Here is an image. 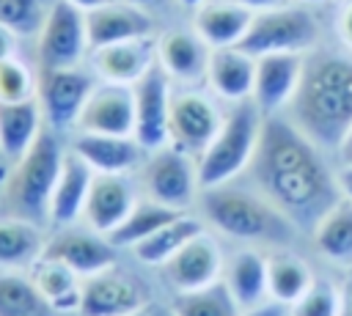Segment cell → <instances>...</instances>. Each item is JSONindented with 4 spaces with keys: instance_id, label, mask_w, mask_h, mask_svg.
<instances>
[{
    "instance_id": "cell-1",
    "label": "cell",
    "mask_w": 352,
    "mask_h": 316,
    "mask_svg": "<svg viewBox=\"0 0 352 316\" xmlns=\"http://www.w3.org/2000/svg\"><path fill=\"white\" fill-rule=\"evenodd\" d=\"M253 181L297 228H316L341 201L322 148L289 118L264 115L261 137L250 162Z\"/></svg>"
},
{
    "instance_id": "cell-2",
    "label": "cell",
    "mask_w": 352,
    "mask_h": 316,
    "mask_svg": "<svg viewBox=\"0 0 352 316\" xmlns=\"http://www.w3.org/2000/svg\"><path fill=\"white\" fill-rule=\"evenodd\" d=\"M289 118L319 148H338L352 126V58L311 49L294 99L289 102Z\"/></svg>"
},
{
    "instance_id": "cell-3",
    "label": "cell",
    "mask_w": 352,
    "mask_h": 316,
    "mask_svg": "<svg viewBox=\"0 0 352 316\" xmlns=\"http://www.w3.org/2000/svg\"><path fill=\"white\" fill-rule=\"evenodd\" d=\"M204 217L226 236L261 245H292L297 225L261 192L217 184L201 192Z\"/></svg>"
},
{
    "instance_id": "cell-4",
    "label": "cell",
    "mask_w": 352,
    "mask_h": 316,
    "mask_svg": "<svg viewBox=\"0 0 352 316\" xmlns=\"http://www.w3.org/2000/svg\"><path fill=\"white\" fill-rule=\"evenodd\" d=\"M60 162L63 151L58 140L50 132H41L38 140L28 148V154L14 162L3 181L6 206L14 217L30 220L36 225L50 220V201L60 176Z\"/></svg>"
},
{
    "instance_id": "cell-5",
    "label": "cell",
    "mask_w": 352,
    "mask_h": 316,
    "mask_svg": "<svg viewBox=\"0 0 352 316\" xmlns=\"http://www.w3.org/2000/svg\"><path fill=\"white\" fill-rule=\"evenodd\" d=\"M261 126H264V113L253 99L234 102V107L223 115L220 132L198 157L201 190L228 184L245 168H250L258 137H261Z\"/></svg>"
},
{
    "instance_id": "cell-6",
    "label": "cell",
    "mask_w": 352,
    "mask_h": 316,
    "mask_svg": "<svg viewBox=\"0 0 352 316\" xmlns=\"http://www.w3.org/2000/svg\"><path fill=\"white\" fill-rule=\"evenodd\" d=\"M319 41V19L302 3H286L278 8L256 11L253 22L239 41V47L253 55H275V52H311Z\"/></svg>"
},
{
    "instance_id": "cell-7",
    "label": "cell",
    "mask_w": 352,
    "mask_h": 316,
    "mask_svg": "<svg viewBox=\"0 0 352 316\" xmlns=\"http://www.w3.org/2000/svg\"><path fill=\"white\" fill-rule=\"evenodd\" d=\"M38 44V63L41 69H69L80 66L88 44V27H85V14L74 8L66 0H55L41 22V30L36 33Z\"/></svg>"
},
{
    "instance_id": "cell-8",
    "label": "cell",
    "mask_w": 352,
    "mask_h": 316,
    "mask_svg": "<svg viewBox=\"0 0 352 316\" xmlns=\"http://www.w3.org/2000/svg\"><path fill=\"white\" fill-rule=\"evenodd\" d=\"M143 187L146 195L170 209H187L198 192V162L195 157L179 151L176 146H162L151 151L143 168Z\"/></svg>"
},
{
    "instance_id": "cell-9",
    "label": "cell",
    "mask_w": 352,
    "mask_h": 316,
    "mask_svg": "<svg viewBox=\"0 0 352 316\" xmlns=\"http://www.w3.org/2000/svg\"><path fill=\"white\" fill-rule=\"evenodd\" d=\"M223 126L217 104L201 91H176L170 96L168 143L190 157H201Z\"/></svg>"
},
{
    "instance_id": "cell-10",
    "label": "cell",
    "mask_w": 352,
    "mask_h": 316,
    "mask_svg": "<svg viewBox=\"0 0 352 316\" xmlns=\"http://www.w3.org/2000/svg\"><path fill=\"white\" fill-rule=\"evenodd\" d=\"M91 91H94V80L80 66L41 69L36 99L41 104L44 121L58 132H63L69 126H77L80 113H82Z\"/></svg>"
},
{
    "instance_id": "cell-11",
    "label": "cell",
    "mask_w": 352,
    "mask_h": 316,
    "mask_svg": "<svg viewBox=\"0 0 352 316\" xmlns=\"http://www.w3.org/2000/svg\"><path fill=\"white\" fill-rule=\"evenodd\" d=\"M135 132L132 137L140 148L157 151L168 146V118H170V77L157 63L148 74H143L135 85Z\"/></svg>"
},
{
    "instance_id": "cell-12",
    "label": "cell",
    "mask_w": 352,
    "mask_h": 316,
    "mask_svg": "<svg viewBox=\"0 0 352 316\" xmlns=\"http://www.w3.org/2000/svg\"><path fill=\"white\" fill-rule=\"evenodd\" d=\"M41 256L66 264L80 278H88V275L116 267V245L104 234H96L91 228L63 225L50 239H44Z\"/></svg>"
},
{
    "instance_id": "cell-13",
    "label": "cell",
    "mask_w": 352,
    "mask_h": 316,
    "mask_svg": "<svg viewBox=\"0 0 352 316\" xmlns=\"http://www.w3.org/2000/svg\"><path fill=\"white\" fill-rule=\"evenodd\" d=\"M308 55V52H305ZM305 55L300 52H275L256 58V82H253V102L264 115H275L294 99V91L302 77Z\"/></svg>"
},
{
    "instance_id": "cell-14",
    "label": "cell",
    "mask_w": 352,
    "mask_h": 316,
    "mask_svg": "<svg viewBox=\"0 0 352 316\" xmlns=\"http://www.w3.org/2000/svg\"><path fill=\"white\" fill-rule=\"evenodd\" d=\"M80 132H96V135H132L135 132V93L132 85L118 82H102L94 85L80 121Z\"/></svg>"
},
{
    "instance_id": "cell-15",
    "label": "cell",
    "mask_w": 352,
    "mask_h": 316,
    "mask_svg": "<svg viewBox=\"0 0 352 316\" xmlns=\"http://www.w3.org/2000/svg\"><path fill=\"white\" fill-rule=\"evenodd\" d=\"M138 311H146V297L116 267L82 278V316H132Z\"/></svg>"
},
{
    "instance_id": "cell-16",
    "label": "cell",
    "mask_w": 352,
    "mask_h": 316,
    "mask_svg": "<svg viewBox=\"0 0 352 316\" xmlns=\"http://www.w3.org/2000/svg\"><path fill=\"white\" fill-rule=\"evenodd\" d=\"M91 60L96 74L104 82H118V85H135L143 74H148L157 66V41L151 36L140 38H126L118 44H107L99 49H91Z\"/></svg>"
},
{
    "instance_id": "cell-17",
    "label": "cell",
    "mask_w": 352,
    "mask_h": 316,
    "mask_svg": "<svg viewBox=\"0 0 352 316\" xmlns=\"http://www.w3.org/2000/svg\"><path fill=\"white\" fill-rule=\"evenodd\" d=\"M165 272L176 291H195L220 280L223 253L217 242L201 231L165 264Z\"/></svg>"
},
{
    "instance_id": "cell-18",
    "label": "cell",
    "mask_w": 352,
    "mask_h": 316,
    "mask_svg": "<svg viewBox=\"0 0 352 316\" xmlns=\"http://www.w3.org/2000/svg\"><path fill=\"white\" fill-rule=\"evenodd\" d=\"M85 27H88L91 49H99V47L118 44L126 38L151 36L154 19L140 5H132L126 0H110L85 14Z\"/></svg>"
},
{
    "instance_id": "cell-19",
    "label": "cell",
    "mask_w": 352,
    "mask_h": 316,
    "mask_svg": "<svg viewBox=\"0 0 352 316\" xmlns=\"http://www.w3.org/2000/svg\"><path fill=\"white\" fill-rule=\"evenodd\" d=\"M135 192L124 176H110V173H94L88 201L82 209V220L88 223L91 231L96 234H113L126 214L135 206Z\"/></svg>"
},
{
    "instance_id": "cell-20",
    "label": "cell",
    "mask_w": 352,
    "mask_h": 316,
    "mask_svg": "<svg viewBox=\"0 0 352 316\" xmlns=\"http://www.w3.org/2000/svg\"><path fill=\"white\" fill-rule=\"evenodd\" d=\"M212 47L195 30H168L157 38V63L176 82L206 80Z\"/></svg>"
},
{
    "instance_id": "cell-21",
    "label": "cell",
    "mask_w": 352,
    "mask_h": 316,
    "mask_svg": "<svg viewBox=\"0 0 352 316\" xmlns=\"http://www.w3.org/2000/svg\"><path fill=\"white\" fill-rule=\"evenodd\" d=\"M206 82L214 96L226 102H245L253 96L256 82V58L242 47H220L212 49L206 66Z\"/></svg>"
},
{
    "instance_id": "cell-22",
    "label": "cell",
    "mask_w": 352,
    "mask_h": 316,
    "mask_svg": "<svg viewBox=\"0 0 352 316\" xmlns=\"http://www.w3.org/2000/svg\"><path fill=\"white\" fill-rule=\"evenodd\" d=\"M72 151L94 173H110V176H124L140 159V143L132 135L124 137V135L80 132L72 140Z\"/></svg>"
},
{
    "instance_id": "cell-23",
    "label": "cell",
    "mask_w": 352,
    "mask_h": 316,
    "mask_svg": "<svg viewBox=\"0 0 352 316\" xmlns=\"http://www.w3.org/2000/svg\"><path fill=\"white\" fill-rule=\"evenodd\" d=\"M253 22V11L234 0H206L195 8L192 30L212 47H239L248 27Z\"/></svg>"
},
{
    "instance_id": "cell-24",
    "label": "cell",
    "mask_w": 352,
    "mask_h": 316,
    "mask_svg": "<svg viewBox=\"0 0 352 316\" xmlns=\"http://www.w3.org/2000/svg\"><path fill=\"white\" fill-rule=\"evenodd\" d=\"M91 181H94V170L74 151H66L60 162V176L55 181L52 201H50V220L58 228L72 225L77 217H82Z\"/></svg>"
},
{
    "instance_id": "cell-25",
    "label": "cell",
    "mask_w": 352,
    "mask_h": 316,
    "mask_svg": "<svg viewBox=\"0 0 352 316\" xmlns=\"http://www.w3.org/2000/svg\"><path fill=\"white\" fill-rule=\"evenodd\" d=\"M41 104L38 99L25 102H0V154L8 162H16L41 135Z\"/></svg>"
},
{
    "instance_id": "cell-26",
    "label": "cell",
    "mask_w": 352,
    "mask_h": 316,
    "mask_svg": "<svg viewBox=\"0 0 352 316\" xmlns=\"http://www.w3.org/2000/svg\"><path fill=\"white\" fill-rule=\"evenodd\" d=\"M30 280L36 283V289L41 291V297L50 302L52 311H80V300H82V280L74 269H69L66 264L38 256L30 267H28Z\"/></svg>"
},
{
    "instance_id": "cell-27",
    "label": "cell",
    "mask_w": 352,
    "mask_h": 316,
    "mask_svg": "<svg viewBox=\"0 0 352 316\" xmlns=\"http://www.w3.org/2000/svg\"><path fill=\"white\" fill-rule=\"evenodd\" d=\"M223 283L234 294L242 311L256 308L264 302V294H270L267 286V258L256 250H239L231 256V261L223 267Z\"/></svg>"
},
{
    "instance_id": "cell-28",
    "label": "cell",
    "mask_w": 352,
    "mask_h": 316,
    "mask_svg": "<svg viewBox=\"0 0 352 316\" xmlns=\"http://www.w3.org/2000/svg\"><path fill=\"white\" fill-rule=\"evenodd\" d=\"M44 250L41 228L22 217H0V269L30 267Z\"/></svg>"
},
{
    "instance_id": "cell-29",
    "label": "cell",
    "mask_w": 352,
    "mask_h": 316,
    "mask_svg": "<svg viewBox=\"0 0 352 316\" xmlns=\"http://www.w3.org/2000/svg\"><path fill=\"white\" fill-rule=\"evenodd\" d=\"M316 250L341 267H352V201H338L314 228Z\"/></svg>"
},
{
    "instance_id": "cell-30",
    "label": "cell",
    "mask_w": 352,
    "mask_h": 316,
    "mask_svg": "<svg viewBox=\"0 0 352 316\" xmlns=\"http://www.w3.org/2000/svg\"><path fill=\"white\" fill-rule=\"evenodd\" d=\"M204 231L201 220L190 217V214H179L176 220H170L168 225H162L157 234H151L148 239H143L140 245H135V258L151 267H165L192 236H198Z\"/></svg>"
},
{
    "instance_id": "cell-31",
    "label": "cell",
    "mask_w": 352,
    "mask_h": 316,
    "mask_svg": "<svg viewBox=\"0 0 352 316\" xmlns=\"http://www.w3.org/2000/svg\"><path fill=\"white\" fill-rule=\"evenodd\" d=\"M179 214H184V212L170 209V206H162V203H157V201H151V198L138 201V203L132 206V212L126 214V220H124L113 234H107V239H110L116 247H135V245H140L143 239H148L151 234H157L162 225H168L170 220H176Z\"/></svg>"
},
{
    "instance_id": "cell-32",
    "label": "cell",
    "mask_w": 352,
    "mask_h": 316,
    "mask_svg": "<svg viewBox=\"0 0 352 316\" xmlns=\"http://www.w3.org/2000/svg\"><path fill=\"white\" fill-rule=\"evenodd\" d=\"M50 302L41 297L30 275L0 269V316H50Z\"/></svg>"
},
{
    "instance_id": "cell-33",
    "label": "cell",
    "mask_w": 352,
    "mask_h": 316,
    "mask_svg": "<svg viewBox=\"0 0 352 316\" xmlns=\"http://www.w3.org/2000/svg\"><path fill=\"white\" fill-rule=\"evenodd\" d=\"M173 316H239L242 308L228 291L223 280L195 289V291H179L173 305Z\"/></svg>"
},
{
    "instance_id": "cell-34",
    "label": "cell",
    "mask_w": 352,
    "mask_h": 316,
    "mask_svg": "<svg viewBox=\"0 0 352 316\" xmlns=\"http://www.w3.org/2000/svg\"><path fill=\"white\" fill-rule=\"evenodd\" d=\"M311 272L308 267L294 258V256H272L267 258V286H270V297L283 302V305H294L308 289H311Z\"/></svg>"
},
{
    "instance_id": "cell-35",
    "label": "cell",
    "mask_w": 352,
    "mask_h": 316,
    "mask_svg": "<svg viewBox=\"0 0 352 316\" xmlns=\"http://www.w3.org/2000/svg\"><path fill=\"white\" fill-rule=\"evenodd\" d=\"M38 77L30 71L25 60L8 55L0 60V102H25L36 99Z\"/></svg>"
},
{
    "instance_id": "cell-36",
    "label": "cell",
    "mask_w": 352,
    "mask_h": 316,
    "mask_svg": "<svg viewBox=\"0 0 352 316\" xmlns=\"http://www.w3.org/2000/svg\"><path fill=\"white\" fill-rule=\"evenodd\" d=\"M41 0H0V25L8 27L14 36H33L41 30L44 22Z\"/></svg>"
},
{
    "instance_id": "cell-37",
    "label": "cell",
    "mask_w": 352,
    "mask_h": 316,
    "mask_svg": "<svg viewBox=\"0 0 352 316\" xmlns=\"http://www.w3.org/2000/svg\"><path fill=\"white\" fill-rule=\"evenodd\" d=\"M292 316H341L336 289L324 280L311 283V289L292 305Z\"/></svg>"
},
{
    "instance_id": "cell-38",
    "label": "cell",
    "mask_w": 352,
    "mask_h": 316,
    "mask_svg": "<svg viewBox=\"0 0 352 316\" xmlns=\"http://www.w3.org/2000/svg\"><path fill=\"white\" fill-rule=\"evenodd\" d=\"M336 33L341 44L352 52V0H341L338 14H336Z\"/></svg>"
},
{
    "instance_id": "cell-39",
    "label": "cell",
    "mask_w": 352,
    "mask_h": 316,
    "mask_svg": "<svg viewBox=\"0 0 352 316\" xmlns=\"http://www.w3.org/2000/svg\"><path fill=\"white\" fill-rule=\"evenodd\" d=\"M239 316H286V305L278 302V300H272V302H261L256 308H248Z\"/></svg>"
},
{
    "instance_id": "cell-40",
    "label": "cell",
    "mask_w": 352,
    "mask_h": 316,
    "mask_svg": "<svg viewBox=\"0 0 352 316\" xmlns=\"http://www.w3.org/2000/svg\"><path fill=\"white\" fill-rule=\"evenodd\" d=\"M336 157H338V165L344 168V165H352V126H349V132L341 137V143H338V148H336Z\"/></svg>"
},
{
    "instance_id": "cell-41",
    "label": "cell",
    "mask_w": 352,
    "mask_h": 316,
    "mask_svg": "<svg viewBox=\"0 0 352 316\" xmlns=\"http://www.w3.org/2000/svg\"><path fill=\"white\" fill-rule=\"evenodd\" d=\"M14 47H16V36L8 27L0 25V60L8 58V55H14Z\"/></svg>"
},
{
    "instance_id": "cell-42",
    "label": "cell",
    "mask_w": 352,
    "mask_h": 316,
    "mask_svg": "<svg viewBox=\"0 0 352 316\" xmlns=\"http://www.w3.org/2000/svg\"><path fill=\"white\" fill-rule=\"evenodd\" d=\"M234 3H239V5H245V8H250V11L256 14V11H267V8L286 5L289 0H234Z\"/></svg>"
},
{
    "instance_id": "cell-43",
    "label": "cell",
    "mask_w": 352,
    "mask_h": 316,
    "mask_svg": "<svg viewBox=\"0 0 352 316\" xmlns=\"http://www.w3.org/2000/svg\"><path fill=\"white\" fill-rule=\"evenodd\" d=\"M341 316H352V272H349L344 291H341Z\"/></svg>"
},
{
    "instance_id": "cell-44",
    "label": "cell",
    "mask_w": 352,
    "mask_h": 316,
    "mask_svg": "<svg viewBox=\"0 0 352 316\" xmlns=\"http://www.w3.org/2000/svg\"><path fill=\"white\" fill-rule=\"evenodd\" d=\"M338 187L344 190V195L352 201V165H344L338 170Z\"/></svg>"
},
{
    "instance_id": "cell-45",
    "label": "cell",
    "mask_w": 352,
    "mask_h": 316,
    "mask_svg": "<svg viewBox=\"0 0 352 316\" xmlns=\"http://www.w3.org/2000/svg\"><path fill=\"white\" fill-rule=\"evenodd\" d=\"M66 3H72L74 8H80L82 14H88V11H94V8H99V5H104L110 0H66Z\"/></svg>"
},
{
    "instance_id": "cell-46",
    "label": "cell",
    "mask_w": 352,
    "mask_h": 316,
    "mask_svg": "<svg viewBox=\"0 0 352 316\" xmlns=\"http://www.w3.org/2000/svg\"><path fill=\"white\" fill-rule=\"evenodd\" d=\"M179 3H182L184 8H192V11H195V8H198V5H204L206 0H179Z\"/></svg>"
},
{
    "instance_id": "cell-47",
    "label": "cell",
    "mask_w": 352,
    "mask_h": 316,
    "mask_svg": "<svg viewBox=\"0 0 352 316\" xmlns=\"http://www.w3.org/2000/svg\"><path fill=\"white\" fill-rule=\"evenodd\" d=\"M126 3H132V5H140V8H148V5H154L157 0H126Z\"/></svg>"
},
{
    "instance_id": "cell-48",
    "label": "cell",
    "mask_w": 352,
    "mask_h": 316,
    "mask_svg": "<svg viewBox=\"0 0 352 316\" xmlns=\"http://www.w3.org/2000/svg\"><path fill=\"white\" fill-rule=\"evenodd\" d=\"M151 316H173V311L170 308H154Z\"/></svg>"
},
{
    "instance_id": "cell-49",
    "label": "cell",
    "mask_w": 352,
    "mask_h": 316,
    "mask_svg": "<svg viewBox=\"0 0 352 316\" xmlns=\"http://www.w3.org/2000/svg\"><path fill=\"white\" fill-rule=\"evenodd\" d=\"M297 3H302V5H319V3H327V0H297Z\"/></svg>"
},
{
    "instance_id": "cell-50",
    "label": "cell",
    "mask_w": 352,
    "mask_h": 316,
    "mask_svg": "<svg viewBox=\"0 0 352 316\" xmlns=\"http://www.w3.org/2000/svg\"><path fill=\"white\" fill-rule=\"evenodd\" d=\"M132 316H151V311H138V313H132Z\"/></svg>"
},
{
    "instance_id": "cell-51",
    "label": "cell",
    "mask_w": 352,
    "mask_h": 316,
    "mask_svg": "<svg viewBox=\"0 0 352 316\" xmlns=\"http://www.w3.org/2000/svg\"><path fill=\"white\" fill-rule=\"evenodd\" d=\"M3 181H6V173H3V170H0V184H3Z\"/></svg>"
}]
</instances>
